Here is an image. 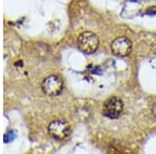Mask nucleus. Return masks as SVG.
Masks as SVG:
<instances>
[{
  "label": "nucleus",
  "mask_w": 156,
  "mask_h": 154,
  "mask_svg": "<svg viewBox=\"0 0 156 154\" xmlns=\"http://www.w3.org/2000/svg\"><path fill=\"white\" fill-rule=\"evenodd\" d=\"M77 45L80 51L85 54H92L96 52L99 46V39L94 32L83 31L79 34L77 40Z\"/></svg>",
  "instance_id": "obj_1"
},
{
  "label": "nucleus",
  "mask_w": 156,
  "mask_h": 154,
  "mask_svg": "<svg viewBox=\"0 0 156 154\" xmlns=\"http://www.w3.org/2000/svg\"><path fill=\"white\" fill-rule=\"evenodd\" d=\"M71 132V126L69 123L62 119H57L52 122H50L48 125V133L51 138L57 141L66 140Z\"/></svg>",
  "instance_id": "obj_2"
},
{
  "label": "nucleus",
  "mask_w": 156,
  "mask_h": 154,
  "mask_svg": "<svg viewBox=\"0 0 156 154\" xmlns=\"http://www.w3.org/2000/svg\"><path fill=\"white\" fill-rule=\"evenodd\" d=\"M124 104L119 97H110L103 104L102 113L108 119H117L123 113Z\"/></svg>",
  "instance_id": "obj_3"
},
{
  "label": "nucleus",
  "mask_w": 156,
  "mask_h": 154,
  "mask_svg": "<svg viewBox=\"0 0 156 154\" xmlns=\"http://www.w3.org/2000/svg\"><path fill=\"white\" fill-rule=\"evenodd\" d=\"M64 89V82L57 75H50L42 82V90L48 96H57Z\"/></svg>",
  "instance_id": "obj_4"
},
{
  "label": "nucleus",
  "mask_w": 156,
  "mask_h": 154,
  "mask_svg": "<svg viewBox=\"0 0 156 154\" xmlns=\"http://www.w3.org/2000/svg\"><path fill=\"white\" fill-rule=\"evenodd\" d=\"M110 48L117 56H127L132 50V43L126 37H119L112 41Z\"/></svg>",
  "instance_id": "obj_5"
},
{
  "label": "nucleus",
  "mask_w": 156,
  "mask_h": 154,
  "mask_svg": "<svg viewBox=\"0 0 156 154\" xmlns=\"http://www.w3.org/2000/svg\"><path fill=\"white\" fill-rule=\"evenodd\" d=\"M152 113H153V116L156 118V102L154 103V105H153V107H152Z\"/></svg>",
  "instance_id": "obj_6"
}]
</instances>
